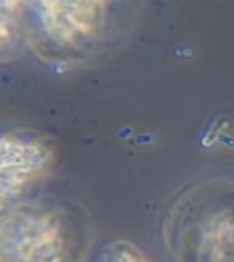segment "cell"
Returning <instances> with one entry per match:
<instances>
[{
  "label": "cell",
  "instance_id": "obj_1",
  "mask_svg": "<svg viewBox=\"0 0 234 262\" xmlns=\"http://www.w3.org/2000/svg\"><path fill=\"white\" fill-rule=\"evenodd\" d=\"M66 247L56 212L13 209L2 220V260H62Z\"/></svg>",
  "mask_w": 234,
  "mask_h": 262
},
{
  "label": "cell",
  "instance_id": "obj_2",
  "mask_svg": "<svg viewBox=\"0 0 234 262\" xmlns=\"http://www.w3.org/2000/svg\"><path fill=\"white\" fill-rule=\"evenodd\" d=\"M2 203L20 195L52 166L53 151L41 139L25 133H8L2 138Z\"/></svg>",
  "mask_w": 234,
  "mask_h": 262
},
{
  "label": "cell",
  "instance_id": "obj_3",
  "mask_svg": "<svg viewBox=\"0 0 234 262\" xmlns=\"http://www.w3.org/2000/svg\"><path fill=\"white\" fill-rule=\"evenodd\" d=\"M105 2L88 0V2H55L44 0L42 22L58 44L74 46L80 39L89 38L97 31L103 20Z\"/></svg>",
  "mask_w": 234,
  "mask_h": 262
},
{
  "label": "cell",
  "instance_id": "obj_4",
  "mask_svg": "<svg viewBox=\"0 0 234 262\" xmlns=\"http://www.w3.org/2000/svg\"><path fill=\"white\" fill-rule=\"evenodd\" d=\"M209 248L211 260H228L234 250V217L220 215L209 226V233L203 244Z\"/></svg>",
  "mask_w": 234,
  "mask_h": 262
},
{
  "label": "cell",
  "instance_id": "obj_5",
  "mask_svg": "<svg viewBox=\"0 0 234 262\" xmlns=\"http://www.w3.org/2000/svg\"><path fill=\"white\" fill-rule=\"evenodd\" d=\"M105 251L110 253L107 259L111 260H145L144 254L130 242H114L110 247L105 248Z\"/></svg>",
  "mask_w": 234,
  "mask_h": 262
}]
</instances>
